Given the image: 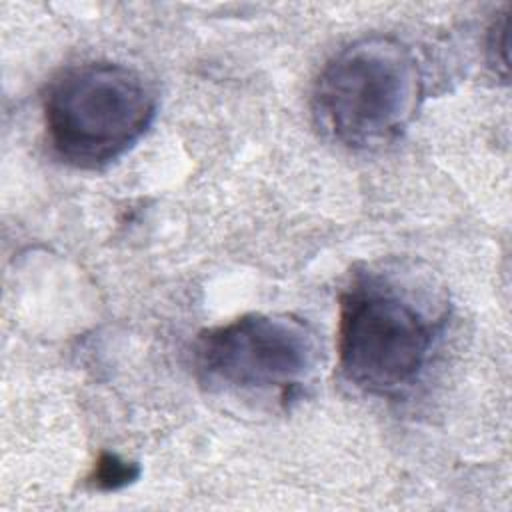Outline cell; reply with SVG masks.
Wrapping results in <instances>:
<instances>
[{
	"label": "cell",
	"mask_w": 512,
	"mask_h": 512,
	"mask_svg": "<svg viewBox=\"0 0 512 512\" xmlns=\"http://www.w3.org/2000/svg\"><path fill=\"white\" fill-rule=\"evenodd\" d=\"M444 310L416 298L392 272L366 270L340 298L338 360L356 388L388 396L412 386L428 364Z\"/></svg>",
	"instance_id": "6da1fadb"
},
{
	"label": "cell",
	"mask_w": 512,
	"mask_h": 512,
	"mask_svg": "<svg viewBox=\"0 0 512 512\" xmlns=\"http://www.w3.org/2000/svg\"><path fill=\"white\" fill-rule=\"evenodd\" d=\"M422 92L412 50L390 36H370L328 60L314 84L312 106L320 128L336 142L368 150L400 136L416 116Z\"/></svg>",
	"instance_id": "7a4b0ae2"
},
{
	"label": "cell",
	"mask_w": 512,
	"mask_h": 512,
	"mask_svg": "<svg viewBox=\"0 0 512 512\" xmlns=\"http://www.w3.org/2000/svg\"><path fill=\"white\" fill-rule=\"evenodd\" d=\"M156 96L136 70L90 62L64 70L44 96L52 150L66 164L94 170L128 152L150 128Z\"/></svg>",
	"instance_id": "3957f363"
},
{
	"label": "cell",
	"mask_w": 512,
	"mask_h": 512,
	"mask_svg": "<svg viewBox=\"0 0 512 512\" xmlns=\"http://www.w3.org/2000/svg\"><path fill=\"white\" fill-rule=\"evenodd\" d=\"M320 346L308 324L286 314H244L204 330L194 366L204 384L240 394L292 398L318 368Z\"/></svg>",
	"instance_id": "277c9868"
},
{
	"label": "cell",
	"mask_w": 512,
	"mask_h": 512,
	"mask_svg": "<svg viewBox=\"0 0 512 512\" xmlns=\"http://www.w3.org/2000/svg\"><path fill=\"white\" fill-rule=\"evenodd\" d=\"M138 474H140L138 464L120 460L116 454L104 452V454H100V458L94 466L92 480L100 490H118V488L128 486L130 482H134L138 478Z\"/></svg>",
	"instance_id": "5b68a950"
},
{
	"label": "cell",
	"mask_w": 512,
	"mask_h": 512,
	"mask_svg": "<svg viewBox=\"0 0 512 512\" xmlns=\"http://www.w3.org/2000/svg\"><path fill=\"white\" fill-rule=\"evenodd\" d=\"M508 14H500L498 20H494L490 34H488V54L490 62L496 66H502V74L508 72Z\"/></svg>",
	"instance_id": "8992f818"
}]
</instances>
